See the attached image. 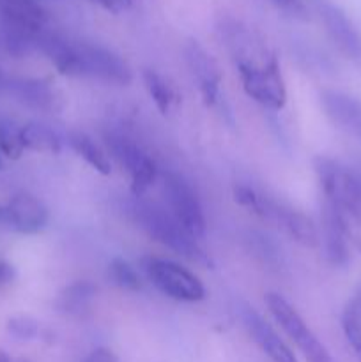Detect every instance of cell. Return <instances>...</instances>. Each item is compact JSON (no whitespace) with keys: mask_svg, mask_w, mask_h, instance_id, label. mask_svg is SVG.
<instances>
[{"mask_svg":"<svg viewBox=\"0 0 361 362\" xmlns=\"http://www.w3.org/2000/svg\"><path fill=\"white\" fill-rule=\"evenodd\" d=\"M218 34L239 73L244 92L264 108L282 110L287 103L285 81L278 59L264 37L236 18H223Z\"/></svg>","mask_w":361,"mask_h":362,"instance_id":"6da1fadb","label":"cell"},{"mask_svg":"<svg viewBox=\"0 0 361 362\" xmlns=\"http://www.w3.org/2000/svg\"><path fill=\"white\" fill-rule=\"evenodd\" d=\"M131 214H133L138 226L156 243L163 244L168 250H172L173 253L180 255L186 260L195 262L202 267L211 269L214 265L207 251L198 244L195 237H191L180 226V223L170 214V211L156 204H151V202L138 200L131 205Z\"/></svg>","mask_w":361,"mask_h":362,"instance_id":"7a4b0ae2","label":"cell"},{"mask_svg":"<svg viewBox=\"0 0 361 362\" xmlns=\"http://www.w3.org/2000/svg\"><path fill=\"white\" fill-rule=\"evenodd\" d=\"M314 168L319 177L326 204L340 212L347 221H361V182L357 172L345 168L335 159L319 158L314 159Z\"/></svg>","mask_w":361,"mask_h":362,"instance_id":"3957f363","label":"cell"},{"mask_svg":"<svg viewBox=\"0 0 361 362\" xmlns=\"http://www.w3.org/2000/svg\"><path fill=\"white\" fill-rule=\"evenodd\" d=\"M140 267L149 281L170 299L180 303H200L205 299V288L200 279L177 262L144 257Z\"/></svg>","mask_w":361,"mask_h":362,"instance_id":"277c9868","label":"cell"},{"mask_svg":"<svg viewBox=\"0 0 361 362\" xmlns=\"http://www.w3.org/2000/svg\"><path fill=\"white\" fill-rule=\"evenodd\" d=\"M265 306H268L269 313L273 315L276 324H280L285 334L296 343L297 349L301 350V354L308 362H336L328 352V349L311 332L306 322L301 318V315L280 293H265Z\"/></svg>","mask_w":361,"mask_h":362,"instance_id":"5b68a950","label":"cell"},{"mask_svg":"<svg viewBox=\"0 0 361 362\" xmlns=\"http://www.w3.org/2000/svg\"><path fill=\"white\" fill-rule=\"evenodd\" d=\"M163 191L168 202L170 214L180 223L184 230L197 240L205 235V218L202 205L190 184L177 173L163 175Z\"/></svg>","mask_w":361,"mask_h":362,"instance_id":"8992f818","label":"cell"},{"mask_svg":"<svg viewBox=\"0 0 361 362\" xmlns=\"http://www.w3.org/2000/svg\"><path fill=\"white\" fill-rule=\"evenodd\" d=\"M78 76H91L106 83L130 85L133 80L130 66L115 52L92 42L76 41Z\"/></svg>","mask_w":361,"mask_h":362,"instance_id":"52a82bcc","label":"cell"},{"mask_svg":"<svg viewBox=\"0 0 361 362\" xmlns=\"http://www.w3.org/2000/svg\"><path fill=\"white\" fill-rule=\"evenodd\" d=\"M108 147L112 148L117 161L130 172L131 193L137 198L142 197L152 186L158 175L156 163L147 152L142 151L140 145L133 144L124 136L108 138Z\"/></svg>","mask_w":361,"mask_h":362,"instance_id":"ba28073f","label":"cell"},{"mask_svg":"<svg viewBox=\"0 0 361 362\" xmlns=\"http://www.w3.org/2000/svg\"><path fill=\"white\" fill-rule=\"evenodd\" d=\"M184 59L197 80L204 103L207 106H214L219 101V83H222V71H219L218 62L195 39H190L184 46Z\"/></svg>","mask_w":361,"mask_h":362,"instance_id":"9c48e42d","label":"cell"},{"mask_svg":"<svg viewBox=\"0 0 361 362\" xmlns=\"http://www.w3.org/2000/svg\"><path fill=\"white\" fill-rule=\"evenodd\" d=\"M319 14H321L324 27L329 37L336 45V48L350 60H361V35L353 25V21L345 16L340 7L331 2H319Z\"/></svg>","mask_w":361,"mask_h":362,"instance_id":"30bf717a","label":"cell"},{"mask_svg":"<svg viewBox=\"0 0 361 362\" xmlns=\"http://www.w3.org/2000/svg\"><path fill=\"white\" fill-rule=\"evenodd\" d=\"M322 223H324L322 240H324L326 260L335 267H345L350 260L349 239L353 237L350 223L328 204L324 205V212H322Z\"/></svg>","mask_w":361,"mask_h":362,"instance_id":"8fae6325","label":"cell"},{"mask_svg":"<svg viewBox=\"0 0 361 362\" xmlns=\"http://www.w3.org/2000/svg\"><path fill=\"white\" fill-rule=\"evenodd\" d=\"M244 327L250 332L251 339L257 343L258 349L265 354L273 362H297L292 350L285 345L278 332L250 306H244L241 311Z\"/></svg>","mask_w":361,"mask_h":362,"instance_id":"7c38bea8","label":"cell"},{"mask_svg":"<svg viewBox=\"0 0 361 362\" xmlns=\"http://www.w3.org/2000/svg\"><path fill=\"white\" fill-rule=\"evenodd\" d=\"M321 106L333 124L361 141V99L340 90H322Z\"/></svg>","mask_w":361,"mask_h":362,"instance_id":"4fadbf2b","label":"cell"},{"mask_svg":"<svg viewBox=\"0 0 361 362\" xmlns=\"http://www.w3.org/2000/svg\"><path fill=\"white\" fill-rule=\"evenodd\" d=\"M265 219L275 221L276 225H278L294 243L299 244V246L314 250V247H317L319 244H321L317 226H315L314 221H311L308 216H304L303 212L283 207V205L275 204V202H269Z\"/></svg>","mask_w":361,"mask_h":362,"instance_id":"5bb4252c","label":"cell"},{"mask_svg":"<svg viewBox=\"0 0 361 362\" xmlns=\"http://www.w3.org/2000/svg\"><path fill=\"white\" fill-rule=\"evenodd\" d=\"M9 90L14 98L30 108L42 110V112H53L62 108V101L57 95L55 88L45 80L35 78H20L9 83Z\"/></svg>","mask_w":361,"mask_h":362,"instance_id":"9a60e30c","label":"cell"},{"mask_svg":"<svg viewBox=\"0 0 361 362\" xmlns=\"http://www.w3.org/2000/svg\"><path fill=\"white\" fill-rule=\"evenodd\" d=\"M13 214L16 233H38L48 225V209L39 198L20 193L7 204Z\"/></svg>","mask_w":361,"mask_h":362,"instance_id":"2e32d148","label":"cell"},{"mask_svg":"<svg viewBox=\"0 0 361 362\" xmlns=\"http://www.w3.org/2000/svg\"><path fill=\"white\" fill-rule=\"evenodd\" d=\"M98 288L91 281H74L59 293L55 306L64 315H81L94 300Z\"/></svg>","mask_w":361,"mask_h":362,"instance_id":"e0dca14e","label":"cell"},{"mask_svg":"<svg viewBox=\"0 0 361 362\" xmlns=\"http://www.w3.org/2000/svg\"><path fill=\"white\" fill-rule=\"evenodd\" d=\"M21 141L25 148L45 154H59L62 151V141L52 127L39 122H30L21 127Z\"/></svg>","mask_w":361,"mask_h":362,"instance_id":"ac0fdd59","label":"cell"},{"mask_svg":"<svg viewBox=\"0 0 361 362\" xmlns=\"http://www.w3.org/2000/svg\"><path fill=\"white\" fill-rule=\"evenodd\" d=\"M69 145L87 165H91L92 168L96 170V172H99L101 175H110V173H112L110 159L106 158L105 152L99 148V145H96L94 141H92L91 136H87L85 133H71Z\"/></svg>","mask_w":361,"mask_h":362,"instance_id":"d6986e66","label":"cell"},{"mask_svg":"<svg viewBox=\"0 0 361 362\" xmlns=\"http://www.w3.org/2000/svg\"><path fill=\"white\" fill-rule=\"evenodd\" d=\"M142 76H144L145 88H147L149 95L154 101V105L158 106L159 113L161 115H168L177 103V94L173 92V88L170 87V83L161 74H158L152 69H145Z\"/></svg>","mask_w":361,"mask_h":362,"instance_id":"ffe728a7","label":"cell"},{"mask_svg":"<svg viewBox=\"0 0 361 362\" xmlns=\"http://www.w3.org/2000/svg\"><path fill=\"white\" fill-rule=\"evenodd\" d=\"M108 278L115 286L130 292L142 288V279L138 272L122 258H113L108 265Z\"/></svg>","mask_w":361,"mask_h":362,"instance_id":"44dd1931","label":"cell"},{"mask_svg":"<svg viewBox=\"0 0 361 362\" xmlns=\"http://www.w3.org/2000/svg\"><path fill=\"white\" fill-rule=\"evenodd\" d=\"M23 151L21 129L11 120H0V152L9 159H20Z\"/></svg>","mask_w":361,"mask_h":362,"instance_id":"7402d4cb","label":"cell"},{"mask_svg":"<svg viewBox=\"0 0 361 362\" xmlns=\"http://www.w3.org/2000/svg\"><path fill=\"white\" fill-rule=\"evenodd\" d=\"M342 329L347 341H349L350 349L354 350L357 361L361 362V318L356 306H354V303H350L349 306L345 308V311H343Z\"/></svg>","mask_w":361,"mask_h":362,"instance_id":"603a6c76","label":"cell"},{"mask_svg":"<svg viewBox=\"0 0 361 362\" xmlns=\"http://www.w3.org/2000/svg\"><path fill=\"white\" fill-rule=\"evenodd\" d=\"M234 200L239 204L241 207L248 209L253 214L260 216L265 219V211H268V198L260 197L257 191H253L248 186H236L234 187Z\"/></svg>","mask_w":361,"mask_h":362,"instance_id":"cb8c5ba5","label":"cell"},{"mask_svg":"<svg viewBox=\"0 0 361 362\" xmlns=\"http://www.w3.org/2000/svg\"><path fill=\"white\" fill-rule=\"evenodd\" d=\"M7 332L13 336L14 339L20 341H30V339L39 336V324L30 317H13L7 322Z\"/></svg>","mask_w":361,"mask_h":362,"instance_id":"d4e9b609","label":"cell"},{"mask_svg":"<svg viewBox=\"0 0 361 362\" xmlns=\"http://www.w3.org/2000/svg\"><path fill=\"white\" fill-rule=\"evenodd\" d=\"M250 243L257 244L255 251H257V255L264 262H268V264H275V262L278 260V250H276L275 244H273L271 240H268V237L264 239L262 235H257V237L253 235L250 239Z\"/></svg>","mask_w":361,"mask_h":362,"instance_id":"484cf974","label":"cell"},{"mask_svg":"<svg viewBox=\"0 0 361 362\" xmlns=\"http://www.w3.org/2000/svg\"><path fill=\"white\" fill-rule=\"evenodd\" d=\"M269 2L278 7V9H282L283 13L292 14V16H303L304 14V7L301 0H269Z\"/></svg>","mask_w":361,"mask_h":362,"instance_id":"4316f807","label":"cell"},{"mask_svg":"<svg viewBox=\"0 0 361 362\" xmlns=\"http://www.w3.org/2000/svg\"><path fill=\"white\" fill-rule=\"evenodd\" d=\"M92 2L99 4L103 9H106L108 13H113V14H119L131 7V0H92Z\"/></svg>","mask_w":361,"mask_h":362,"instance_id":"83f0119b","label":"cell"},{"mask_svg":"<svg viewBox=\"0 0 361 362\" xmlns=\"http://www.w3.org/2000/svg\"><path fill=\"white\" fill-rule=\"evenodd\" d=\"M0 232L16 233V226H14L13 214H11V211L7 205H0Z\"/></svg>","mask_w":361,"mask_h":362,"instance_id":"f1b7e54d","label":"cell"},{"mask_svg":"<svg viewBox=\"0 0 361 362\" xmlns=\"http://www.w3.org/2000/svg\"><path fill=\"white\" fill-rule=\"evenodd\" d=\"M85 362H119L115 354L108 349H96Z\"/></svg>","mask_w":361,"mask_h":362,"instance_id":"f546056e","label":"cell"},{"mask_svg":"<svg viewBox=\"0 0 361 362\" xmlns=\"http://www.w3.org/2000/svg\"><path fill=\"white\" fill-rule=\"evenodd\" d=\"M13 276H14L13 267H11L9 264H6V262H0V283L11 281Z\"/></svg>","mask_w":361,"mask_h":362,"instance_id":"4dcf8cb0","label":"cell"},{"mask_svg":"<svg viewBox=\"0 0 361 362\" xmlns=\"http://www.w3.org/2000/svg\"><path fill=\"white\" fill-rule=\"evenodd\" d=\"M354 306H356L357 313H360V318H361V290H360V296H357V299L354 300Z\"/></svg>","mask_w":361,"mask_h":362,"instance_id":"1f68e13d","label":"cell"},{"mask_svg":"<svg viewBox=\"0 0 361 362\" xmlns=\"http://www.w3.org/2000/svg\"><path fill=\"white\" fill-rule=\"evenodd\" d=\"M0 362H13V361H11V357L7 356L6 352H2V350H0Z\"/></svg>","mask_w":361,"mask_h":362,"instance_id":"d6a6232c","label":"cell"},{"mask_svg":"<svg viewBox=\"0 0 361 362\" xmlns=\"http://www.w3.org/2000/svg\"><path fill=\"white\" fill-rule=\"evenodd\" d=\"M354 243H356L357 250H360V251H361V237H356V239H354Z\"/></svg>","mask_w":361,"mask_h":362,"instance_id":"836d02e7","label":"cell"},{"mask_svg":"<svg viewBox=\"0 0 361 362\" xmlns=\"http://www.w3.org/2000/svg\"><path fill=\"white\" fill-rule=\"evenodd\" d=\"M0 85H2V74H0Z\"/></svg>","mask_w":361,"mask_h":362,"instance_id":"e575fe53","label":"cell"},{"mask_svg":"<svg viewBox=\"0 0 361 362\" xmlns=\"http://www.w3.org/2000/svg\"><path fill=\"white\" fill-rule=\"evenodd\" d=\"M357 175H360V182H361V172H357Z\"/></svg>","mask_w":361,"mask_h":362,"instance_id":"d590c367","label":"cell"},{"mask_svg":"<svg viewBox=\"0 0 361 362\" xmlns=\"http://www.w3.org/2000/svg\"><path fill=\"white\" fill-rule=\"evenodd\" d=\"M18 362H28V361H18Z\"/></svg>","mask_w":361,"mask_h":362,"instance_id":"8d00e7d4","label":"cell"},{"mask_svg":"<svg viewBox=\"0 0 361 362\" xmlns=\"http://www.w3.org/2000/svg\"><path fill=\"white\" fill-rule=\"evenodd\" d=\"M0 166H2V161H0Z\"/></svg>","mask_w":361,"mask_h":362,"instance_id":"74e56055","label":"cell"}]
</instances>
